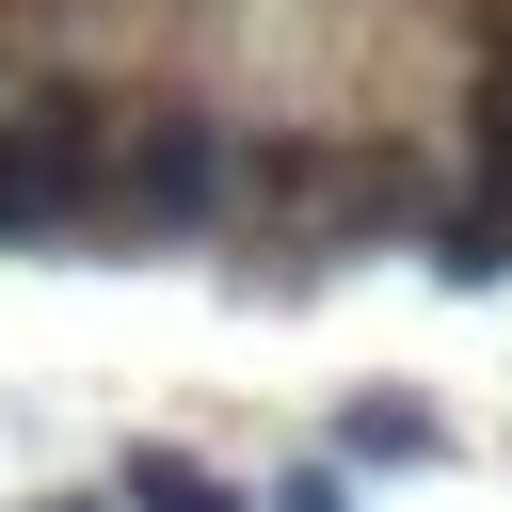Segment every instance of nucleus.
Segmentation results:
<instances>
[{"instance_id":"1","label":"nucleus","mask_w":512,"mask_h":512,"mask_svg":"<svg viewBox=\"0 0 512 512\" xmlns=\"http://www.w3.org/2000/svg\"><path fill=\"white\" fill-rule=\"evenodd\" d=\"M224 192L272 224V240H384V224H432V176L400 160V144H320V128H272V144H240L224 160Z\"/></svg>"},{"instance_id":"2","label":"nucleus","mask_w":512,"mask_h":512,"mask_svg":"<svg viewBox=\"0 0 512 512\" xmlns=\"http://www.w3.org/2000/svg\"><path fill=\"white\" fill-rule=\"evenodd\" d=\"M224 160H240V128H224V112H192V96L112 112V144H96V208H128V224L192 240V224L224 208Z\"/></svg>"},{"instance_id":"3","label":"nucleus","mask_w":512,"mask_h":512,"mask_svg":"<svg viewBox=\"0 0 512 512\" xmlns=\"http://www.w3.org/2000/svg\"><path fill=\"white\" fill-rule=\"evenodd\" d=\"M432 272H464V288L512 272V16H496L480 64H464V192L432 208Z\"/></svg>"},{"instance_id":"4","label":"nucleus","mask_w":512,"mask_h":512,"mask_svg":"<svg viewBox=\"0 0 512 512\" xmlns=\"http://www.w3.org/2000/svg\"><path fill=\"white\" fill-rule=\"evenodd\" d=\"M336 464H448V416H432V400H384V384H368V400L336 416Z\"/></svg>"},{"instance_id":"5","label":"nucleus","mask_w":512,"mask_h":512,"mask_svg":"<svg viewBox=\"0 0 512 512\" xmlns=\"http://www.w3.org/2000/svg\"><path fill=\"white\" fill-rule=\"evenodd\" d=\"M112 496H128V512H256V496H240L224 464H192V448H128Z\"/></svg>"},{"instance_id":"6","label":"nucleus","mask_w":512,"mask_h":512,"mask_svg":"<svg viewBox=\"0 0 512 512\" xmlns=\"http://www.w3.org/2000/svg\"><path fill=\"white\" fill-rule=\"evenodd\" d=\"M272 512H352V480H336V464H288V480H272Z\"/></svg>"},{"instance_id":"7","label":"nucleus","mask_w":512,"mask_h":512,"mask_svg":"<svg viewBox=\"0 0 512 512\" xmlns=\"http://www.w3.org/2000/svg\"><path fill=\"white\" fill-rule=\"evenodd\" d=\"M32 512H96V496H32Z\"/></svg>"},{"instance_id":"8","label":"nucleus","mask_w":512,"mask_h":512,"mask_svg":"<svg viewBox=\"0 0 512 512\" xmlns=\"http://www.w3.org/2000/svg\"><path fill=\"white\" fill-rule=\"evenodd\" d=\"M0 64H16V48H0Z\"/></svg>"}]
</instances>
